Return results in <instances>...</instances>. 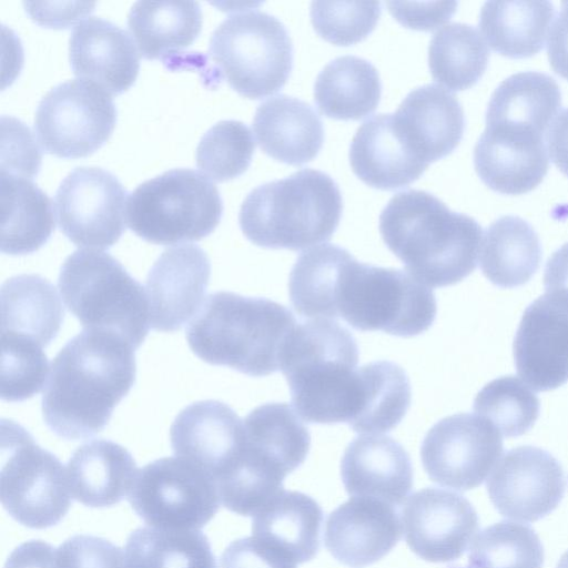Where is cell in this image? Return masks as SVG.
<instances>
[{
	"instance_id": "6da1fadb",
	"label": "cell",
	"mask_w": 568,
	"mask_h": 568,
	"mask_svg": "<svg viewBox=\"0 0 568 568\" xmlns=\"http://www.w3.org/2000/svg\"><path fill=\"white\" fill-rule=\"evenodd\" d=\"M134 348L122 337L84 329L59 351L50 366L41 409L57 436L78 440L108 425L135 382Z\"/></svg>"
},
{
	"instance_id": "7a4b0ae2",
	"label": "cell",
	"mask_w": 568,
	"mask_h": 568,
	"mask_svg": "<svg viewBox=\"0 0 568 568\" xmlns=\"http://www.w3.org/2000/svg\"><path fill=\"white\" fill-rule=\"evenodd\" d=\"M379 233L413 277L428 287H445L476 268L483 230L435 195L408 190L385 205Z\"/></svg>"
},
{
	"instance_id": "3957f363",
	"label": "cell",
	"mask_w": 568,
	"mask_h": 568,
	"mask_svg": "<svg viewBox=\"0 0 568 568\" xmlns=\"http://www.w3.org/2000/svg\"><path fill=\"white\" fill-rule=\"evenodd\" d=\"M358 357L356 339L335 320L296 324L282 355L281 372L301 418L329 425L354 422L364 395Z\"/></svg>"
},
{
	"instance_id": "277c9868",
	"label": "cell",
	"mask_w": 568,
	"mask_h": 568,
	"mask_svg": "<svg viewBox=\"0 0 568 568\" xmlns=\"http://www.w3.org/2000/svg\"><path fill=\"white\" fill-rule=\"evenodd\" d=\"M296 324L280 303L220 291L206 297L186 328V339L205 363L261 377L281 371Z\"/></svg>"
},
{
	"instance_id": "5b68a950",
	"label": "cell",
	"mask_w": 568,
	"mask_h": 568,
	"mask_svg": "<svg viewBox=\"0 0 568 568\" xmlns=\"http://www.w3.org/2000/svg\"><path fill=\"white\" fill-rule=\"evenodd\" d=\"M342 211L336 182L322 171L304 169L252 190L241 205L239 222L257 246L300 251L329 240Z\"/></svg>"
},
{
	"instance_id": "8992f818",
	"label": "cell",
	"mask_w": 568,
	"mask_h": 568,
	"mask_svg": "<svg viewBox=\"0 0 568 568\" xmlns=\"http://www.w3.org/2000/svg\"><path fill=\"white\" fill-rule=\"evenodd\" d=\"M435 295L409 273L358 262L344 250L328 298L327 318H342L357 331L412 337L435 321Z\"/></svg>"
},
{
	"instance_id": "52a82bcc",
	"label": "cell",
	"mask_w": 568,
	"mask_h": 568,
	"mask_svg": "<svg viewBox=\"0 0 568 568\" xmlns=\"http://www.w3.org/2000/svg\"><path fill=\"white\" fill-rule=\"evenodd\" d=\"M58 286L84 329L115 334L134 349L144 342L150 326L146 293L109 253L73 252L61 266Z\"/></svg>"
},
{
	"instance_id": "ba28073f",
	"label": "cell",
	"mask_w": 568,
	"mask_h": 568,
	"mask_svg": "<svg viewBox=\"0 0 568 568\" xmlns=\"http://www.w3.org/2000/svg\"><path fill=\"white\" fill-rule=\"evenodd\" d=\"M222 213L215 184L191 169H173L143 182L126 203L131 231L159 245L206 237L219 225Z\"/></svg>"
},
{
	"instance_id": "9c48e42d",
	"label": "cell",
	"mask_w": 568,
	"mask_h": 568,
	"mask_svg": "<svg viewBox=\"0 0 568 568\" xmlns=\"http://www.w3.org/2000/svg\"><path fill=\"white\" fill-rule=\"evenodd\" d=\"M209 55L229 85L261 99L281 90L293 68V43L274 16L247 11L229 16L211 36Z\"/></svg>"
},
{
	"instance_id": "30bf717a",
	"label": "cell",
	"mask_w": 568,
	"mask_h": 568,
	"mask_svg": "<svg viewBox=\"0 0 568 568\" xmlns=\"http://www.w3.org/2000/svg\"><path fill=\"white\" fill-rule=\"evenodd\" d=\"M65 467L12 420L1 422L0 500L7 513L30 528L58 524L71 504Z\"/></svg>"
},
{
	"instance_id": "8fae6325",
	"label": "cell",
	"mask_w": 568,
	"mask_h": 568,
	"mask_svg": "<svg viewBox=\"0 0 568 568\" xmlns=\"http://www.w3.org/2000/svg\"><path fill=\"white\" fill-rule=\"evenodd\" d=\"M148 526L200 530L216 514L214 477L180 457H163L139 469L128 496Z\"/></svg>"
},
{
	"instance_id": "7c38bea8",
	"label": "cell",
	"mask_w": 568,
	"mask_h": 568,
	"mask_svg": "<svg viewBox=\"0 0 568 568\" xmlns=\"http://www.w3.org/2000/svg\"><path fill=\"white\" fill-rule=\"evenodd\" d=\"M115 123L111 95L93 82L75 79L59 83L41 99L34 131L47 153L78 159L100 149Z\"/></svg>"
},
{
	"instance_id": "4fadbf2b",
	"label": "cell",
	"mask_w": 568,
	"mask_h": 568,
	"mask_svg": "<svg viewBox=\"0 0 568 568\" xmlns=\"http://www.w3.org/2000/svg\"><path fill=\"white\" fill-rule=\"evenodd\" d=\"M126 191L111 172L80 166L60 183L54 209L61 232L77 246L105 250L125 230Z\"/></svg>"
},
{
	"instance_id": "5bb4252c",
	"label": "cell",
	"mask_w": 568,
	"mask_h": 568,
	"mask_svg": "<svg viewBox=\"0 0 568 568\" xmlns=\"http://www.w3.org/2000/svg\"><path fill=\"white\" fill-rule=\"evenodd\" d=\"M501 453L498 429L484 417L469 413L437 422L420 446L423 467L429 478L462 491L481 485Z\"/></svg>"
},
{
	"instance_id": "9a60e30c",
	"label": "cell",
	"mask_w": 568,
	"mask_h": 568,
	"mask_svg": "<svg viewBox=\"0 0 568 568\" xmlns=\"http://www.w3.org/2000/svg\"><path fill=\"white\" fill-rule=\"evenodd\" d=\"M486 487L501 516L531 523L556 509L566 481L561 465L550 453L535 446H518L503 455Z\"/></svg>"
},
{
	"instance_id": "2e32d148",
	"label": "cell",
	"mask_w": 568,
	"mask_h": 568,
	"mask_svg": "<svg viewBox=\"0 0 568 568\" xmlns=\"http://www.w3.org/2000/svg\"><path fill=\"white\" fill-rule=\"evenodd\" d=\"M513 348L517 373L534 390L568 382V291H546L529 304Z\"/></svg>"
},
{
	"instance_id": "e0dca14e",
	"label": "cell",
	"mask_w": 568,
	"mask_h": 568,
	"mask_svg": "<svg viewBox=\"0 0 568 568\" xmlns=\"http://www.w3.org/2000/svg\"><path fill=\"white\" fill-rule=\"evenodd\" d=\"M400 521L409 548L430 562L459 558L479 526L475 508L464 496L433 487L409 496Z\"/></svg>"
},
{
	"instance_id": "ac0fdd59",
	"label": "cell",
	"mask_w": 568,
	"mask_h": 568,
	"mask_svg": "<svg viewBox=\"0 0 568 568\" xmlns=\"http://www.w3.org/2000/svg\"><path fill=\"white\" fill-rule=\"evenodd\" d=\"M211 276L207 254L197 245L166 248L145 281L150 326L159 332L181 329L204 303Z\"/></svg>"
},
{
	"instance_id": "d6986e66",
	"label": "cell",
	"mask_w": 568,
	"mask_h": 568,
	"mask_svg": "<svg viewBox=\"0 0 568 568\" xmlns=\"http://www.w3.org/2000/svg\"><path fill=\"white\" fill-rule=\"evenodd\" d=\"M402 521L392 505L369 497H352L327 517L325 547L351 567L371 565L399 541Z\"/></svg>"
},
{
	"instance_id": "ffe728a7",
	"label": "cell",
	"mask_w": 568,
	"mask_h": 568,
	"mask_svg": "<svg viewBox=\"0 0 568 568\" xmlns=\"http://www.w3.org/2000/svg\"><path fill=\"white\" fill-rule=\"evenodd\" d=\"M170 440L176 457L201 467L215 479L243 449L244 424L225 403L200 400L176 415Z\"/></svg>"
},
{
	"instance_id": "44dd1931",
	"label": "cell",
	"mask_w": 568,
	"mask_h": 568,
	"mask_svg": "<svg viewBox=\"0 0 568 568\" xmlns=\"http://www.w3.org/2000/svg\"><path fill=\"white\" fill-rule=\"evenodd\" d=\"M474 165L489 189L518 195L534 190L544 180L549 156L542 135L486 125L474 148Z\"/></svg>"
},
{
	"instance_id": "7402d4cb",
	"label": "cell",
	"mask_w": 568,
	"mask_h": 568,
	"mask_svg": "<svg viewBox=\"0 0 568 568\" xmlns=\"http://www.w3.org/2000/svg\"><path fill=\"white\" fill-rule=\"evenodd\" d=\"M69 60L75 77L95 83L110 95L125 92L140 69L133 39L116 24L97 17L84 19L72 30Z\"/></svg>"
},
{
	"instance_id": "603a6c76",
	"label": "cell",
	"mask_w": 568,
	"mask_h": 568,
	"mask_svg": "<svg viewBox=\"0 0 568 568\" xmlns=\"http://www.w3.org/2000/svg\"><path fill=\"white\" fill-rule=\"evenodd\" d=\"M341 475L353 497H369L392 506L407 500L413 485L408 453L389 436L367 434L346 447Z\"/></svg>"
},
{
	"instance_id": "cb8c5ba5",
	"label": "cell",
	"mask_w": 568,
	"mask_h": 568,
	"mask_svg": "<svg viewBox=\"0 0 568 568\" xmlns=\"http://www.w3.org/2000/svg\"><path fill=\"white\" fill-rule=\"evenodd\" d=\"M393 119L409 149L427 164L450 154L465 130L459 101L437 84L412 90L393 113Z\"/></svg>"
},
{
	"instance_id": "d4e9b609",
	"label": "cell",
	"mask_w": 568,
	"mask_h": 568,
	"mask_svg": "<svg viewBox=\"0 0 568 568\" xmlns=\"http://www.w3.org/2000/svg\"><path fill=\"white\" fill-rule=\"evenodd\" d=\"M348 155L359 180L387 191L409 185L428 166L406 144L392 113L376 114L364 121L352 139Z\"/></svg>"
},
{
	"instance_id": "484cf974",
	"label": "cell",
	"mask_w": 568,
	"mask_h": 568,
	"mask_svg": "<svg viewBox=\"0 0 568 568\" xmlns=\"http://www.w3.org/2000/svg\"><path fill=\"white\" fill-rule=\"evenodd\" d=\"M253 130L264 153L290 165L313 160L324 141L317 112L307 102L286 94L270 98L257 106Z\"/></svg>"
},
{
	"instance_id": "4316f807",
	"label": "cell",
	"mask_w": 568,
	"mask_h": 568,
	"mask_svg": "<svg viewBox=\"0 0 568 568\" xmlns=\"http://www.w3.org/2000/svg\"><path fill=\"white\" fill-rule=\"evenodd\" d=\"M70 494L89 507H108L129 496L138 475L132 455L121 445L95 439L79 446L65 466Z\"/></svg>"
},
{
	"instance_id": "83f0119b",
	"label": "cell",
	"mask_w": 568,
	"mask_h": 568,
	"mask_svg": "<svg viewBox=\"0 0 568 568\" xmlns=\"http://www.w3.org/2000/svg\"><path fill=\"white\" fill-rule=\"evenodd\" d=\"M1 334L47 347L63 322L64 311L54 285L38 274H21L1 286Z\"/></svg>"
},
{
	"instance_id": "f1b7e54d",
	"label": "cell",
	"mask_w": 568,
	"mask_h": 568,
	"mask_svg": "<svg viewBox=\"0 0 568 568\" xmlns=\"http://www.w3.org/2000/svg\"><path fill=\"white\" fill-rule=\"evenodd\" d=\"M322 520V509L313 498L282 490L254 516L252 536L302 564L318 550Z\"/></svg>"
},
{
	"instance_id": "f546056e",
	"label": "cell",
	"mask_w": 568,
	"mask_h": 568,
	"mask_svg": "<svg viewBox=\"0 0 568 568\" xmlns=\"http://www.w3.org/2000/svg\"><path fill=\"white\" fill-rule=\"evenodd\" d=\"M561 106V92L550 75L525 71L511 74L493 92L486 125H500L547 134Z\"/></svg>"
},
{
	"instance_id": "4dcf8cb0",
	"label": "cell",
	"mask_w": 568,
	"mask_h": 568,
	"mask_svg": "<svg viewBox=\"0 0 568 568\" xmlns=\"http://www.w3.org/2000/svg\"><path fill=\"white\" fill-rule=\"evenodd\" d=\"M1 252L26 255L47 243L54 230L50 197L30 179L1 172Z\"/></svg>"
},
{
	"instance_id": "1f68e13d",
	"label": "cell",
	"mask_w": 568,
	"mask_h": 568,
	"mask_svg": "<svg viewBox=\"0 0 568 568\" xmlns=\"http://www.w3.org/2000/svg\"><path fill=\"white\" fill-rule=\"evenodd\" d=\"M128 28L142 58L163 59L199 37L202 10L195 1H138L128 14Z\"/></svg>"
},
{
	"instance_id": "d6a6232c",
	"label": "cell",
	"mask_w": 568,
	"mask_h": 568,
	"mask_svg": "<svg viewBox=\"0 0 568 568\" xmlns=\"http://www.w3.org/2000/svg\"><path fill=\"white\" fill-rule=\"evenodd\" d=\"M382 82L376 68L355 55L338 57L317 74L314 101L326 116L336 120H359L378 105Z\"/></svg>"
},
{
	"instance_id": "836d02e7",
	"label": "cell",
	"mask_w": 568,
	"mask_h": 568,
	"mask_svg": "<svg viewBox=\"0 0 568 568\" xmlns=\"http://www.w3.org/2000/svg\"><path fill=\"white\" fill-rule=\"evenodd\" d=\"M541 255L534 227L519 216L505 215L493 222L484 234L480 268L494 285L517 287L537 272Z\"/></svg>"
},
{
	"instance_id": "e575fe53",
	"label": "cell",
	"mask_w": 568,
	"mask_h": 568,
	"mask_svg": "<svg viewBox=\"0 0 568 568\" xmlns=\"http://www.w3.org/2000/svg\"><path fill=\"white\" fill-rule=\"evenodd\" d=\"M554 14L549 1H487L480 9L479 28L494 51L523 59L544 48Z\"/></svg>"
},
{
	"instance_id": "d590c367",
	"label": "cell",
	"mask_w": 568,
	"mask_h": 568,
	"mask_svg": "<svg viewBox=\"0 0 568 568\" xmlns=\"http://www.w3.org/2000/svg\"><path fill=\"white\" fill-rule=\"evenodd\" d=\"M288 473L256 447L245 444L215 477L221 504L242 516H255L283 489Z\"/></svg>"
},
{
	"instance_id": "8d00e7d4",
	"label": "cell",
	"mask_w": 568,
	"mask_h": 568,
	"mask_svg": "<svg viewBox=\"0 0 568 568\" xmlns=\"http://www.w3.org/2000/svg\"><path fill=\"white\" fill-rule=\"evenodd\" d=\"M125 568H215L207 538L200 530L145 526L124 548Z\"/></svg>"
},
{
	"instance_id": "74e56055",
	"label": "cell",
	"mask_w": 568,
	"mask_h": 568,
	"mask_svg": "<svg viewBox=\"0 0 568 568\" xmlns=\"http://www.w3.org/2000/svg\"><path fill=\"white\" fill-rule=\"evenodd\" d=\"M489 49L473 26L454 22L439 29L428 48V67L435 81L452 91L469 89L483 77Z\"/></svg>"
},
{
	"instance_id": "f35d334b",
	"label": "cell",
	"mask_w": 568,
	"mask_h": 568,
	"mask_svg": "<svg viewBox=\"0 0 568 568\" xmlns=\"http://www.w3.org/2000/svg\"><path fill=\"white\" fill-rule=\"evenodd\" d=\"M245 439L288 474L305 460L311 445L308 429L286 403H267L254 408L243 420Z\"/></svg>"
},
{
	"instance_id": "ab89813d",
	"label": "cell",
	"mask_w": 568,
	"mask_h": 568,
	"mask_svg": "<svg viewBox=\"0 0 568 568\" xmlns=\"http://www.w3.org/2000/svg\"><path fill=\"white\" fill-rule=\"evenodd\" d=\"M365 382L363 405L349 426L361 434H378L396 427L412 399L410 382L396 363L376 361L361 367Z\"/></svg>"
},
{
	"instance_id": "60d3db41",
	"label": "cell",
	"mask_w": 568,
	"mask_h": 568,
	"mask_svg": "<svg viewBox=\"0 0 568 568\" xmlns=\"http://www.w3.org/2000/svg\"><path fill=\"white\" fill-rule=\"evenodd\" d=\"M544 556L542 544L531 527L503 520L474 537L467 568H541Z\"/></svg>"
},
{
	"instance_id": "b9f144b4",
	"label": "cell",
	"mask_w": 568,
	"mask_h": 568,
	"mask_svg": "<svg viewBox=\"0 0 568 568\" xmlns=\"http://www.w3.org/2000/svg\"><path fill=\"white\" fill-rule=\"evenodd\" d=\"M477 415L506 437L527 433L539 416L538 397L518 377L508 375L486 384L474 400Z\"/></svg>"
},
{
	"instance_id": "7bdbcfd3",
	"label": "cell",
	"mask_w": 568,
	"mask_h": 568,
	"mask_svg": "<svg viewBox=\"0 0 568 568\" xmlns=\"http://www.w3.org/2000/svg\"><path fill=\"white\" fill-rule=\"evenodd\" d=\"M255 143L251 130L236 120H223L211 126L196 148V165L206 178L225 182L250 166Z\"/></svg>"
},
{
	"instance_id": "ee69618b",
	"label": "cell",
	"mask_w": 568,
	"mask_h": 568,
	"mask_svg": "<svg viewBox=\"0 0 568 568\" xmlns=\"http://www.w3.org/2000/svg\"><path fill=\"white\" fill-rule=\"evenodd\" d=\"M48 364L40 345L1 335V398L22 402L38 394L47 381Z\"/></svg>"
},
{
	"instance_id": "f6af8a7d",
	"label": "cell",
	"mask_w": 568,
	"mask_h": 568,
	"mask_svg": "<svg viewBox=\"0 0 568 568\" xmlns=\"http://www.w3.org/2000/svg\"><path fill=\"white\" fill-rule=\"evenodd\" d=\"M382 12L378 1H314L310 17L316 33L337 45L364 40L375 28Z\"/></svg>"
},
{
	"instance_id": "bcb514c9",
	"label": "cell",
	"mask_w": 568,
	"mask_h": 568,
	"mask_svg": "<svg viewBox=\"0 0 568 568\" xmlns=\"http://www.w3.org/2000/svg\"><path fill=\"white\" fill-rule=\"evenodd\" d=\"M55 568H125L124 551L103 538L78 535L55 549Z\"/></svg>"
},
{
	"instance_id": "7dc6e473",
	"label": "cell",
	"mask_w": 568,
	"mask_h": 568,
	"mask_svg": "<svg viewBox=\"0 0 568 568\" xmlns=\"http://www.w3.org/2000/svg\"><path fill=\"white\" fill-rule=\"evenodd\" d=\"M2 119V125L8 129L2 134L1 172L32 179L38 174L41 155L31 132L20 121Z\"/></svg>"
},
{
	"instance_id": "c3c4849f",
	"label": "cell",
	"mask_w": 568,
	"mask_h": 568,
	"mask_svg": "<svg viewBox=\"0 0 568 568\" xmlns=\"http://www.w3.org/2000/svg\"><path fill=\"white\" fill-rule=\"evenodd\" d=\"M222 568H296V564L258 538L231 542L221 557Z\"/></svg>"
},
{
	"instance_id": "681fc988",
	"label": "cell",
	"mask_w": 568,
	"mask_h": 568,
	"mask_svg": "<svg viewBox=\"0 0 568 568\" xmlns=\"http://www.w3.org/2000/svg\"><path fill=\"white\" fill-rule=\"evenodd\" d=\"M389 12L403 26L415 30H433L447 22L457 2H387Z\"/></svg>"
},
{
	"instance_id": "f907efd6",
	"label": "cell",
	"mask_w": 568,
	"mask_h": 568,
	"mask_svg": "<svg viewBox=\"0 0 568 568\" xmlns=\"http://www.w3.org/2000/svg\"><path fill=\"white\" fill-rule=\"evenodd\" d=\"M26 12L40 26L69 28L89 14L95 3L90 2H23Z\"/></svg>"
},
{
	"instance_id": "816d5d0a",
	"label": "cell",
	"mask_w": 568,
	"mask_h": 568,
	"mask_svg": "<svg viewBox=\"0 0 568 568\" xmlns=\"http://www.w3.org/2000/svg\"><path fill=\"white\" fill-rule=\"evenodd\" d=\"M552 70L568 80V2H562L547 43Z\"/></svg>"
},
{
	"instance_id": "f5cc1de1",
	"label": "cell",
	"mask_w": 568,
	"mask_h": 568,
	"mask_svg": "<svg viewBox=\"0 0 568 568\" xmlns=\"http://www.w3.org/2000/svg\"><path fill=\"white\" fill-rule=\"evenodd\" d=\"M4 568H55V549L41 540L23 542L10 554Z\"/></svg>"
},
{
	"instance_id": "db71d44e",
	"label": "cell",
	"mask_w": 568,
	"mask_h": 568,
	"mask_svg": "<svg viewBox=\"0 0 568 568\" xmlns=\"http://www.w3.org/2000/svg\"><path fill=\"white\" fill-rule=\"evenodd\" d=\"M546 138L550 159L568 178V108L554 119Z\"/></svg>"
},
{
	"instance_id": "11a10c76",
	"label": "cell",
	"mask_w": 568,
	"mask_h": 568,
	"mask_svg": "<svg viewBox=\"0 0 568 568\" xmlns=\"http://www.w3.org/2000/svg\"><path fill=\"white\" fill-rule=\"evenodd\" d=\"M544 285L546 291H568V242L548 258L545 267Z\"/></svg>"
},
{
	"instance_id": "9f6ffc18",
	"label": "cell",
	"mask_w": 568,
	"mask_h": 568,
	"mask_svg": "<svg viewBox=\"0 0 568 568\" xmlns=\"http://www.w3.org/2000/svg\"><path fill=\"white\" fill-rule=\"evenodd\" d=\"M557 568H568V550L561 555Z\"/></svg>"
}]
</instances>
